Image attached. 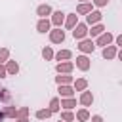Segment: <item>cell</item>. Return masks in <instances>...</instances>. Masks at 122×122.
<instances>
[{
	"label": "cell",
	"mask_w": 122,
	"mask_h": 122,
	"mask_svg": "<svg viewBox=\"0 0 122 122\" xmlns=\"http://www.w3.org/2000/svg\"><path fill=\"white\" fill-rule=\"evenodd\" d=\"M6 74H8V71H6V67H4V65H0V78H4Z\"/></svg>",
	"instance_id": "obj_32"
},
{
	"label": "cell",
	"mask_w": 122,
	"mask_h": 122,
	"mask_svg": "<svg viewBox=\"0 0 122 122\" xmlns=\"http://www.w3.org/2000/svg\"><path fill=\"white\" fill-rule=\"evenodd\" d=\"M50 42L51 44H61L65 42V30H61V27H55L50 30Z\"/></svg>",
	"instance_id": "obj_1"
},
{
	"label": "cell",
	"mask_w": 122,
	"mask_h": 122,
	"mask_svg": "<svg viewBox=\"0 0 122 122\" xmlns=\"http://www.w3.org/2000/svg\"><path fill=\"white\" fill-rule=\"evenodd\" d=\"M59 122H65V120H59Z\"/></svg>",
	"instance_id": "obj_39"
},
{
	"label": "cell",
	"mask_w": 122,
	"mask_h": 122,
	"mask_svg": "<svg viewBox=\"0 0 122 122\" xmlns=\"http://www.w3.org/2000/svg\"><path fill=\"white\" fill-rule=\"evenodd\" d=\"M72 86H74L76 92H84V90L88 88V80H86V78H76V80L72 82Z\"/></svg>",
	"instance_id": "obj_21"
},
{
	"label": "cell",
	"mask_w": 122,
	"mask_h": 122,
	"mask_svg": "<svg viewBox=\"0 0 122 122\" xmlns=\"http://www.w3.org/2000/svg\"><path fill=\"white\" fill-rule=\"evenodd\" d=\"M74 118H76V114L71 112V111H63L61 112V120H65V122H72Z\"/></svg>",
	"instance_id": "obj_27"
},
{
	"label": "cell",
	"mask_w": 122,
	"mask_h": 122,
	"mask_svg": "<svg viewBox=\"0 0 122 122\" xmlns=\"http://www.w3.org/2000/svg\"><path fill=\"white\" fill-rule=\"evenodd\" d=\"M72 36H74V40H84L88 36V25L86 23H78L72 29Z\"/></svg>",
	"instance_id": "obj_2"
},
{
	"label": "cell",
	"mask_w": 122,
	"mask_h": 122,
	"mask_svg": "<svg viewBox=\"0 0 122 122\" xmlns=\"http://www.w3.org/2000/svg\"><path fill=\"white\" fill-rule=\"evenodd\" d=\"M10 97H11V95H10V92H8L6 88H2V90H0V101H6V103H8V101H10Z\"/></svg>",
	"instance_id": "obj_30"
},
{
	"label": "cell",
	"mask_w": 122,
	"mask_h": 122,
	"mask_svg": "<svg viewBox=\"0 0 122 122\" xmlns=\"http://www.w3.org/2000/svg\"><path fill=\"white\" fill-rule=\"evenodd\" d=\"M93 4H95L97 8H103V6H107V4H109V0H93Z\"/></svg>",
	"instance_id": "obj_31"
},
{
	"label": "cell",
	"mask_w": 122,
	"mask_h": 122,
	"mask_svg": "<svg viewBox=\"0 0 122 122\" xmlns=\"http://www.w3.org/2000/svg\"><path fill=\"white\" fill-rule=\"evenodd\" d=\"M15 122H29V118H15Z\"/></svg>",
	"instance_id": "obj_35"
},
{
	"label": "cell",
	"mask_w": 122,
	"mask_h": 122,
	"mask_svg": "<svg viewBox=\"0 0 122 122\" xmlns=\"http://www.w3.org/2000/svg\"><path fill=\"white\" fill-rule=\"evenodd\" d=\"M80 103H82L84 107H90V105L93 103V95H92V92H86V90H84V92L80 93Z\"/></svg>",
	"instance_id": "obj_15"
},
{
	"label": "cell",
	"mask_w": 122,
	"mask_h": 122,
	"mask_svg": "<svg viewBox=\"0 0 122 122\" xmlns=\"http://www.w3.org/2000/svg\"><path fill=\"white\" fill-rule=\"evenodd\" d=\"M6 71H8V74L15 76V74L19 72V65H17V61H8V63H6Z\"/></svg>",
	"instance_id": "obj_20"
},
{
	"label": "cell",
	"mask_w": 122,
	"mask_h": 122,
	"mask_svg": "<svg viewBox=\"0 0 122 122\" xmlns=\"http://www.w3.org/2000/svg\"><path fill=\"white\" fill-rule=\"evenodd\" d=\"M72 69H74V63H72V61H59V63L55 65V71H57V72H65V74H71Z\"/></svg>",
	"instance_id": "obj_5"
},
{
	"label": "cell",
	"mask_w": 122,
	"mask_h": 122,
	"mask_svg": "<svg viewBox=\"0 0 122 122\" xmlns=\"http://www.w3.org/2000/svg\"><path fill=\"white\" fill-rule=\"evenodd\" d=\"M78 25V15L76 13H67V17H65V27L67 29H74Z\"/></svg>",
	"instance_id": "obj_13"
},
{
	"label": "cell",
	"mask_w": 122,
	"mask_h": 122,
	"mask_svg": "<svg viewBox=\"0 0 122 122\" xmlns=\"http://www.w3.org/2000/svg\"><path fill=\"white\" fill-rule=\"evenodd\" d=\"M103 19V15H101V11H97V10H93V11H90L88 15H86V25H97L99 21Z\"/></svg>",
	"instance_id": "obj_6"
},
{
	"label": "cell",
	"mask_w": 122,
	"mask_h": 122,
	"mask_svg": "<svg viewBox=\"0 0 122 122\" xmlns=\"http://www.w3.org/2000/svg\"><path fill=\"white\" fill-rule=\"evenodd\" d=\"M92 116H90V112H88V109H80V111H76V120L78 122H88Z\"/></svg>",
	"instance_id": "obj_22"
},
{
	"label": "cell",
	"mask_w": 122,
	"mask_h": 122,
	"mask_svg": "<svg viewBox=\"0 0 122 122\" xmlns=\"http://www.w3.org/2000/svg\"><path fill=\"white\" fill-rule=\"evenodd\" d=\"M2 118H6V114H4V111H0V120H2Z\"/></svg>",
	"instance_id": "obj_37"
},
{
	"label": "cell",
	"mask_w": 122,
	"mask_h": 122,
	"mask_svg": "<svg viewBox=\"0 0 122 122\" xmlns=\"http://www.w3.org/2000/svg\"><path fill=\"white\" fill-rule=\"evenodd\" d=\"M51 114H53V112L50 111V107H48V109H40V111H36V118H38V120H48Z\"/></svg>",
	"instance_id": "obj_23"
},
{
	"label": "cell",
	"mask_w": 122,
	"mask_h": 122,
	"mask_svg": "<svg viewBox=\"0 0 122 122\" xmlns=\"http://www.w3.org/2000/svg\"><path fill=\"white\" fill-rule=\"evenodd\" d=\"M116 55H118V59H120V61H122V48H120V51H118V53H116Z\"/></svg>",
	"instance_id": "obj_36"
},
{
	"label": "cell",
	"mask_w": 122,
	"mask_h": 122,
	"mask_svg": "<svg viewBox=\"0 0 122 122\" xmlns=\"http://www.w3.org/2000/svg\"><path fill=\"white\" fill-rule=\"evenodd\" d=\"M116 53H118V48H116V46H105L103 51H101V55H103L105 59H114Z\"/></svg>",
	"instance_id": "obj_12"
},
{
	"label": "cell",
	"mask_w": 122,
	"mask_h": 122,
	"mask_svg": "<svg viewBox=\"0 0 122 122\" xmlns=\"http://www.w3.org/2000/svg\"><path fill=\"white\" fill-rule=\"evenodd\" d=\"M80 2H92V0H80Z\"/></svg>",
	"instance_id": "obj_38"
},
{
	"label": "cell",
	"mask_w": 122,
	"mask_h": 122,
	"mask_svg": "<svg viewBox=\"0 0 122 122\" xmlns=\"http://www.w3.org/2000/svg\"><path fill=\"white\" fill-rule=\"evenodd\" d=\"M50 111H51V112H59V111H61V101H59V97H53V99L50 101Z\"/></svg>",
	"instance_id": "obj_24"
},
{
	"label": "cell",
	"mask_w": 122,
	"mask_h": 122,
	"mask_svg": "<svg viewBox=\"0 0 122 122\" xmlns=\"http://www.w3.org/2000/svg\"><path fill=\"white\" fill-rule=\"evenodd\" d=\"M90 11H93L90 2H80V4H78V8H76V13H80V15H88Z\"/></svg>",
	"instance_id": "obj_17"
},
{
	"label": "cell",
	"mask_w": 122,
	"mask_h": 122,
	"mask_svg": "<svg viewBox=\"0 0 122 122\" xmlns=\"http://www.w3.org/2000/svg\"><path fill=\"white\" fill-rule=\"evenodd\" d=\"M114 40H116V46H120V48H122V34H118Z\"/></svg>",
	"instance_id": "obj_34"
},
{
	"label": "cell",
	"mask_w": 122,
	"mask_h": 122,
	"mask_svg": "<svg viewBox=\"0 0 122 122\" xmlns=\"http://www.w3.org/2000/svg\"><path fill=\"white\" fill-rule=\"evenodd\" d=\"M53 11H51V6L50 4H40L38 8H36V15L40 17V19H46L48 15H51Z\"/></svg>",
	"instance_id": "obj_8"
},
{
	"label": "cell",
	"mask_w": 122,
	"mask_h": 122,
	"mask_svg": "<svg viewBox=\"0 0 122 122\" xmlns=\"http://www.w3.org/2000/svg\"><path fill=\"white\" fill-rule=\"evenodd\" d=\"M112 40H114V36H112L111 32H107V30H105L103 34H99V36H97L95 46H103V48H105V46H111V42H112Z\"/></svg>",
	"instance_id": "obj_4"
},
{
	"label": "cell",
	"mask_w": 122,
	"mask_h": 122,
	"mask_svg": "<svg viewBox=\"0 0 122 122\" xmlns=\"http://www.w3.org/2000/svg\"><path fill=\"white\" fill-rule=\"evenodd\" d=\"M72 57V51L71 50H59L57 53H55V59L57 61H69Z\"/></svg>",
	"instance_id": "obj_19"
},
{
	"label": "cell",
	"mask_w": 122,
	"mask_h": 122,
	"mask_svg": "<svg viewBox=\"0 0 122 122\" xmlns=\"http://www.w3.org/2000/svg\"><path fill=\"white\" fill-rule=\"evenodd\" d=\"M57 92H59V95H61V99H63V97H72L76 90H74V86L71 88V84H61Z\"/></svg>",
	"instance_id": "obj_10"
},
{
	"label": "cell",
	"mask_w": 122,
	"mask_h": 122,
	"mask_svg": "<svg viewBox=\"0 0 122 122\" xmlns=\"http://www.w3.org/2000/svg\"><path fill=\"white\" fill-rule=\"evenodd\" d=\"M4 114L10 116V118H17V109L15 107H6L4 109Z\"/></svg>",
	"instance_id": "obj_28"
},
{
	"label": "cell",
	"mask_w": 122,
	"mask_h": 122,
	"mask_svg": "<svg viewBox=\"0 0 122 122\" xmlns=\"http://www.w3.org/2000/svg\"><path fill=\"white\" fill-rule=\"evenodd\" d=\"M65 17H67V13H63V11H53L50 21H51V25L61 27V25H65Z\"/></svg>",
	"instance_id": "obj_9"
},
{
	"label": "cell",
	"mask_w": 122,
	"mask_h": 122,
	"mask_svg": "<svg viewBox=\"0 0 122 122\" xmlns=\"http://www.w3.org/2000/svg\"><path fill=\"white\" fill-rule=\"evenodd\" d=\"M42 57H44L46 61H50V59H53V57H55V53H53V50H51L50 46H46V48L42 50Z\"/></svg>",
	"instance_id": "obj_26"
},
{
	"label": "cell",
	"mask_w": 122,
	"mask_h": 122,
	"mask_svg": "<svg viewBox=\"0 0 122 122\" xmlns=\"http://www.w3.org/2000/svg\"><path fill=\"white\" fill-rule=\"evenodd\" d=\"M55 82H57V86H61V84H72V82H74V78H72L71 74L59 72V76H55Z\"/></svg>",
	"instance_id": "obj_14"
},
{
	"label": "cell",
	"mask_w": 122,
	"mask_h": 122,
	"mask_svg": "<svg viewBox=\"0 0 122 122\" xmlns=\"http://www.w3.org/2000/svg\"><path fill=\"white\" fill-rule=\"evenodd\" d=\"M61 107H63V111H71V109L76 107V99L74 97H63L61 99Z\"/></svg>",
	"instance_id": "obj_16"
},
{
	"label": "cell",
	"mask_w": 122,
	"mask_h": 122,
	"mask_svg": "<svg viewBox=\"0 0 122 122\" xmlns=\"http://www.w3.org/2000/svg\"><path fill=\"white\" fill-rule=\"evenodd\" d=\"M76 67H78L80 71H90V67H92L90 57H88V55H78V57H76Z\"/></svg>",
	"instance_id": "obj_7"
},
{
	"label": "cell",
	"mask_w": 122,
	"mask_h": 122,
	"mask_svg": "<svg viewBox=\"0 0 122 122\" xmlns=\"http://www.w3.org/2000/svg\"><path fill=\"white\" fill-rule=\"evenodd\" d=\"M10 61V50L8 48H0V65Z\"/></svg>",
	"instance_id": "obj_25"
},
{
	"label": "cell",
	"mask_w": 122,
	"mask_h": 122,
	"mask_svg": "<svg viewBox=\"0 0 122 122\" xmlns=\"http://www.w3.org/2000/svg\"><path fill=\"white\" fill-rule=\"evenodd\" d=\"M90 120H92V122H103V118H101L99 114H93V116H92Z\"/></svg>",
	"instance_id": "obj_33"
},
{
	"label": "cell",
	"mask_w": 122,
	"mask_h": 122,
	"mask_svg": "<svg viewBox=\"0 0 122 122\" xmlns=\"http://www.w3.org/2000/svg\"><path fill=\"white\" fill-rule=\"evenodd\" d=\"M105 32V27L101 25V23H97V25H92V30H88V34L92 36V38H97L99 34H103Z\"/></svg>",
	"instance_id": "obj_18"
},
{
	"label": "cell",
	"mask_w": 122,
	"mask_h": 122,
	"mask_svg": "<svg viewBox=\"0 0 122 122\" xmlns=\"http://www.w3.org/2000/svg\"><path fill=\"white\" fill-rule=\"evenodd\" d=\"M78 50L82 53H92L95 50V42L92 38H84V40H78Z\"/></svg>",
	"instance_id": "obj_3"
},
{
	"label": "cell",
	"mask_w": 122,
	"mask_h": 122,
	"mask_svg": "<svg viewBox=\"0 0 122 122\" xmlns=\"http://www.w3.org/2000/svg\"><path fill=\"white\" fill-rule=\"evenodd\" d=\"M29 107H21V109H17V118H27L29 116Z\"/></svg>",
	"instance_id": "obj_29"
},
{
	"label": "cell",
	"mask_w": 122,
	"mask_h": 122,
	"mask_svg": "<svg viewBox=\"0 0 122 122\" xmlns=\"http://www.w3.org/2000/svg\"><path fill=\"white\" fill-rule=\"evenodd\" d=\"M50 27H51V21H50L48 17H46V19H40V21L36 23V30H38V32H42V34L50 32V30H51Z\"/></svg>",
	"instance_id": "obj_11"
}]
</instances>
